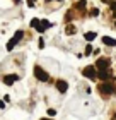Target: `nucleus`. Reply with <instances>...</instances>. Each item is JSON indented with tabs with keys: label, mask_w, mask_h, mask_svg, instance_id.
<instances>
[{
	"label": "nucleus",
	"mask_w": 116,
	"mask_h": 120,
	"mask_svg": "<svg viewBox=\"0 0 116 120\" xmlns=\"http://www.w3.org/2000/svg\"><path fill=\"white\" fill-rule=\"evenodd\" d=\"M41 120H49V118H41Z\"/></svg>",
	"instance_id": "4be33fe9"
},
{
	"label": "nucleus",
	"mask_w": 116,
	"mask_h": 120,
	"mask_svg": "<svg viewBox=\"0 0 116 120\" xmlns=\"http://www.w3.org/2000/svg\"><path fill=\"white\" fill-rule=\"evenodd\" d=\"M31 26L38 29V26H39V21H38V19H32V21H31Z\"/></svg>",
	"instance_id": "2eb2a0df"
},
{
	"label": "nucleus",
	"mask_w": 116,
	"mask_h": 120,
	"mask_svg": "<svg viewBox=\"0 0 116 120\" xmlns=\"http://www.w3.org/2000/svg\"><path fill=\"white\" fill-rule=\"evenodd\" d=\"M113 15H114V17H116V10H114V14H113Z\"/></svg>",
	"instance_id": "412c9836"
},
{
	"label": "nucleus",
	"mask_w": 116,
	"mask_h": 120,
	"mask_svg": "<svg viewBox=\"0 0 116 120\" xmlns=\"http://www.w3.org/2000/svg\"><path fill=\"white\" fill-rule=\"evenodd\" d=\"M99 91H101L102 94H113L114 93V86L111 82H102L101 86H99Z\"/></svg>",
	"instance_id": "f03ea898"
},
{
	"label": "nucleus",
	"mask_w": 116,
	"mask_h": 120,
	"mask_svg": "<svg viewBox=\"0 0 116 120\" xmlns=\"http://www.w3.org/2000/svg\"><path fill=\"white\" fill-rule=\"evenodd\" d=\"M48 115H49V117H53V115H56V112H55L53 108H49V110H48Z\"/></svg>",
	"instance_id": "f3484780"
},
{
	"label": "nucleus",
	"mask_w": 116,
	"mask_h": 120,
	"mask_svg": "<svg viewBox=\"0 0 116 120\" xmlns=\"http://www.w3.org/2000/svg\"><path fill=\"white\" fill-rule=\"evenodd\" d=\"M75 7L79 9V10H84V7H85V2H84V0H80V2H77V4H75Z\"/></svg>",
	"instance_id": "ddd939ff"
},
{
	"label": "nucleus",
	"mask_w": 116,
	"mask_h": 120,
	"mask_svg": "<svg viewBox=\"0 0 116 120\" xmlns=\"http://www.w3.org/2000/svg\"><path fill=\"white\" fill-rule=\"evenodd\" d=\"M108 65H109V60H106V58H99L97 60V62H96V69H106L108 67Z\"/></svg>",
	"instance_id": "39448f33"
},
{
	"label": "nucleus",
	"mask_w": 116,
	"mask_h": 120,
	"mask_svg": "<svg viewBox=\"0 0 116 120\" xmlns=\"http://www.w3.org/2000/svg\"><path fill=\"white\" fill-rule=\"evenodd\" d=\"M56 89H58L60 93H65V91L68 89V84L65 82V81H58V82H56Z\"/></svg>",
	"instance_id": "0eeeda50"
},
{
	"label": "nucleus",
	"mask_w": 116,
	"mask_h": 120,
	"mask_svg": "<svg viewBox=\"0 0 116 120\" xmlns=\"http://www.w3.org/2000/svg\"><path fill=\"white\" fill-rule=\"evenodd\" d=\"M82 74H84L87 79H94V77L97 75V72H96V65H87V67L82 70Z\"/></svg>",
	"instance_id": "f257e3e1"
},
{
	"label": "nucleus",
	"mask_w": 116,
	"mask_h": 120,
	"mask_svg": "<svg viewBox=\"0 0 116 120\" xmlns=\"http://www.w3.org/2000/svg\"><path fill=\"white\" fill-rule=\"evenodd\" d=\"M22 36H24V33H22V31H17V33H15V34H14V38H15V40H17V41H19V40H21V38H22Z\"/></svg>",
	"instance_id": "4468645a"
},
{
	"label": "nucleus",
	"mask_w": 116,
	"mask_h": 120,
	"mask_svg": "<svg viewBox=\"0 0 116 120\" xmlns=\"http://www.w3.org/2000/svg\"><path fill=\"white\" fill-rule=\"evenodd\" d=\"M97 75H99L101 79H109V75H111V74H109V70L102 69V70H99V72H97Z\"/></svg>",
	"instance_id": "1a4fd4ad"
},
{
	"label": "nucleus",
	"mask_w": 116,
	"mask_h": 120,
	"mask_svg": "<svg viewBox=\"0 0 116 120\" xmlns=\"http://www.w3.org/2000/svg\"><path fill=\"white\" fill-rule=\"evenodd\" d=\"M85 40L87 41H94V40H96V33H85Z\"/></svg>",
	"instance_id": "9b49d317"
},
{
	"label": "nucleus",
	"mask_w": 116,
	"mask_h": 120,
	"mask_svg": "<svg viewBox=\"0 0 116 120\" xmlns=\"http://www.w3.org/2000/svg\"><path fill=\"white\" fill-rule=\"evenodd\" d=\"M65 33H67V34H75V33H77V29H75V26L68 24L67 28H65Z\"/></svg>",
	"instance_id": "9d476101"
},
{
	"label": "nucleus",
	"mask_w": 116,
	"mask_h": 120,
	"mask_svg": "<svg viewBox=\"0 0 116 120\" xmlns=\"http://www.w3.org/2000/svg\"><path fill=\"white\" fill-rule=\"evenodd\" d=\"M102 43H106L108 46H114L116 45V40H114V38H109V36H104L102 38Z\"/></svg>",
	"instance_id": "6e6552de"
},
{
	"label": "nucleus",
	"mask_w": 116,
	"mask_h": 120,
	"mask_svg": "<svg viewBox=\"0 0 116 120\" xmlns=\"http://www.w3.org/2000/svg\"><path fill=\"white\" fill-rule=\"evenodd\" d=\"M65 21H72V12L67 14V17H65Z\"/></svg>",
	"instance_id": "aec40b11"
},
{
	"label": "nucleus",
	"mask_w": 116,
	"mask_h": 120,
	"mask_svg": "<svg viewBox=\"0 0 116 120\" xmlns=\"http://www.w3.org/2000/svg\"><path fill=\"white\" fill-rule=\"evenodd\" d=\"M46 2H49V0H46Z\"/></svg>",
	"instance_id": "5701e85b"
},
{
	"label": "nucleus",
	"mask_w": 116,
	"mask_h": 120,
	"mask_svg": "<svg viewBox=\"0 0 116 120\" xmlns=\"http://www.w3.org/2000/svg\"><path fill=\"white\" fill-rule=\"evenodd\" d=\"M49 26H51V24H49V21H39V26H38V31H39V33H43V31H46V29L49 28Z\"/></svg>",
	"instance_id": "423d86ee"
},
{
	"label": "nucleus",
	"mask_w": 116,
	"mask_h": 120,
	"mask_svg": "<svg viewBox=\"0 0 116 120\" xmlns=\"http://www.w3.org/2000/svg\"><path fill=\"white\" fill-rule=\"evenodd\" d=\"M19 77H17V75H15V74H10V75H5V77H4V84H7V86H12L14 82H15V81H17Z\"/></svg>",
	"instance_id": "20e7f679"
},
{
	"label": "nucleus",
	"mask_w": 116,
	"mask_h": 120,
	"mask_svg": "<svg viewBox=\"0 0 116 120\" xmlns=\"http://www.w3.org/2000/svg\"><path fill=\"white\" fill-rule=\"evenodd\" d=\"M15 43H17V40H15V38H12V40L7 43V50H12V48L15 46Z\"/></svg>",
	"instance_id": "f8f14e48"
},
{
	"label": "nucleus",
	"mask_w": 116,
	"mask_h": 120,
	"mask_svg": "<svg viewBox=\"0 0 116 120\" xmlns=\"http://www.w3.org/2000/svg\"><path fill=\"white\" fill-rule=\"evenodd\" d=\"M116 2V0H104V4H106V5H109V7H111V5Z\"/></svg>",
	"instance_id": "a211bd4d"
},
{
	"label": "nucleus",
	"mask_w": 116,
	"mask_h": 120,
	"mask_svg": "<svg viewBox=\"0 0 116 120\" xmlns=\"http://www.w3.org/2000/svg\"><path fill=\"white\" fill-rule=\"evenodd\" d=\"M97 14H99L97 9H92V10H91V15H92V17H94V15H97Z\"/></svg>",
	"instance_id": "6ab92c4d"
},
{
	"label": "nucleus",
	"mask_w": 116,
	"mask_h": 120,
	"mask_svg": "<svg viewBox=\"0 0 116 120\" xmlns=\"http://www.w3.org/2000/svg\"><path fill=\"white\" fill-rule=\"evenodd\" d=\"M34 75H36V77L39 79V81H43V82L49 79V75H48V74H46V72H45V70H43L41 67H36V69H34Z\"/></svg>",
	"instance_id": "7ed1b4c3"
},
{
	"label": "nucleus",
	"mask_w": 116,
	"mask_h": 120,
	"mask_svg": "<svg viewBox=\"0 0 116 120\" xmlns=\"http://www.w3.org/2000/svg\"><path fill=\"white\" fill-rule=\"evenodd\" d=\"M91 53H92V46L87 45V46H85V55H91Z\"/></svg>",
	"instance_id": "dca6fc26"
}]
</instances>
